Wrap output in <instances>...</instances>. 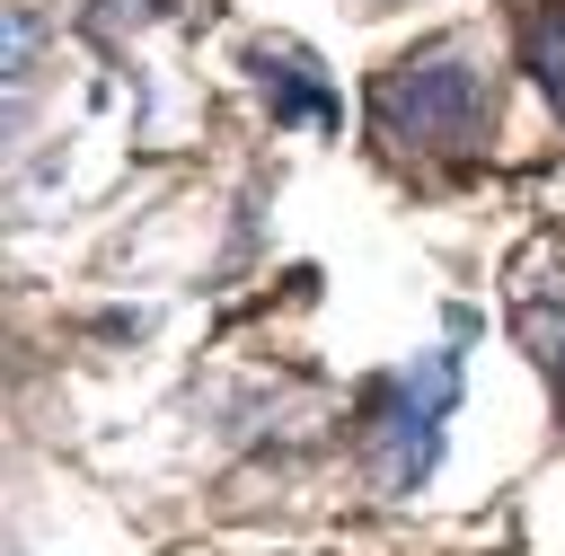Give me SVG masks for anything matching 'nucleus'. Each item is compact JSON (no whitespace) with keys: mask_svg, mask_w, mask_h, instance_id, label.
Listing matches in <instances>:
<instances>
[{"mask_svg":"<svg viewBox=\"0 0 565 556\" xmlns=\"http://www.w3.org/2000/svg\"><path fill=\"white\" fill-rule=\"evenodd\" d=\"M450 397H459V362H450V353H433L424 371H397V379L371 388V424H362V441H371V468H380L388 494H415V485L433 477Z\"/></svg>","mask_w":565,"mask_h":556,"instance_id":"obj_1","label":"nucleus"},{"mask_svg":"<svg viewBox=\"0 0 565 556\" xmlns=\"http://www.w3.org/2000/svg\"><path fill=\"white\" fill-rule=\"evenodd\" d=\"M380 115H388V132H406V141H424V150H450V141L477 132L486 88H477V71H468L459 53H415V62H397V71L380 79Z\"/></svg>","mask_w":565,"mask_h":556,"instance_id":"obj_2","label":"nucleus"},{"mask_svg":"<svg viewBox=\"0 0 565 556\" xmlns=\"http://www.w3.org/2000/svg\"><path fill=\"white\" fill-rule=\"evenodd\" d=\"M521 62L556 97V115H565V0H530L521 9Z\"/></svg>","mask_w":565,"mask_h":556,"instance_id":"obj_3","label":"nucleus"},{"mask_svg":"<svg viewBox=\"0 0 565 556\" xmlns=\"http://www.w3.org/2000/svg\"><path fill=\"white\" fill-rule=\"evenodd\" d=\"M521 335H530L539 371H547V379H556V397H565V300H556V309H547V300H539V309H521Z\"/></svg>","mask_w":565,"mask_h":556,"instance_id":"obj_4","label":"nucleus"}]
</instances>
